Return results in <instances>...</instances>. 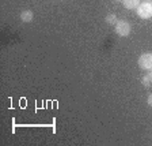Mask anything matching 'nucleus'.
<instances>
[{
  "label": "nucleus",
  "mask_w": 152,
  "mask_h": 146,
  "mask_svg": "<svg viewBox=\"0 0 152 146\" xmlns=\"http://www.w3.org/2000/svg\"><path fill=\"white\" fill-rule=\"evenodd\" d=\"M147 101H148V105H149V107H152V94L148 96V100H147Z\"/></svg>",
  "instance_id": "nucleus-8"
},
{
  "label": "nucleus",
  "mask_w": 152,
  "mask_h": 146,
  "mask_svg": "<svg viewBox=\"0 0 152 146\" xmlns=\"http://www.w3.org/2000/svg\"><path fill=\"white\" fill-rule=\"evenodd\" d=\"M137 15L142 19H148L152 16V4L151 3H142L137 7Z\"/></svg>",
  "instance_id": "nucleus-1"
},
{
  "label": "nucleus",
  "mask_w": 152,
  "mask_h": 146,
  "mask_svg": "<svg viewBox=\"0 0 152 146\" xmlns=\"http://www.w3.org/2000/svg\"><path fill=\"white\" fill-rule=\"evenodd\" d=\"M142 85L147 86V87H148V86H152V73H149V74L142 76Z\"/></svg>",
  "instance_id": "nucleus-6"
},
{
  "label": "nucleus",
  "mask_w": 152,
  "mask_h": 146,
  "mask_svg": "<svg viewBox=\"0 0 152 146\" xmlns=\"http://www.w3.org/2000/svg\"><path fill=\"white\" fill-rule=\"evenodd\" d=\"M151 4H152V3H151Z\"/></svg>",
  "instance_id": "nucleus-9"
},
{
  "label": "nucleus",
  "mask_w": 152,
  "mask_h": 146,
  "mask_svg": "<svg viewBox=\"0 0 152 146\" xmlns=\"http://www.w3.org/2000/svg\"><path fill=\"white\" fill-rule=\"evenodd\" d=\"M139 66L144 70H152V53H142L139 59Z\"/></svg>",
  "instance_id": "nucleus-3"
},
{
  "label": "nucleus",
  "mask_w": 152,
  "mask_h": 146,
  "mask_svg": "<svg viewBox=\"0 0 152 146\" xmlns=\"http://www.w3.org/2000/svg\"><path fill=\"white\" fill-rule=\"evenodd\" d=\"M106 22L110 23V25H113V23L117 22V16L114 15V14H109V15L106 16Z\"/></svg>",
  "instance_id": "nucleus-7"
},
{
  "label": "nucleus",
  "mask_w": 152,
  "mask_h": 146,
  "mask_svg": "<svg viewBox=\"0 0 152 146\" xmlns=\"http://www.w3.org/2000/svg\"><path fill=\"white\" fill-rule=\"evenodd\" d=\"M20 19H22L23 22H31L33 13L31 11H28V10H26V11H23V13L20 14Z\"/></svg>",
  "instance_id": "nucleus-5"
},
{
  "label": "nucleus",
  "mask_w": 152,
  "mask_h": 146,
  "mask_svg": "<svg viewBox=\"0 0 152 146\" xmlns=\"http://www.w3.org/2000/svg\"><path fill=\"white\" fill-rule=\"evenodd\" d=\"M122 3L126 8L132 10V8H137L140 6V0H122Z\"/></svg>",
  "instance_id": "nucleus-4"
},
{
  "label": "nucleus",
  "mask_w": 152,
  "mask_h": 146,
  "mask_svg": "<svg viewBox=\"0 0 152 146\" xmlns=\"http://www.w3.org/2000/svg\"><path fill=\"white\" fill-rule=\"evenodd\" d=\"M115 33L118 36H121V37H125V36H128L130 33V25L128 22H125V21H118L115 23Z\"/></svg>",
  "instance_id": "nucleus-2"
}]
</instances>
